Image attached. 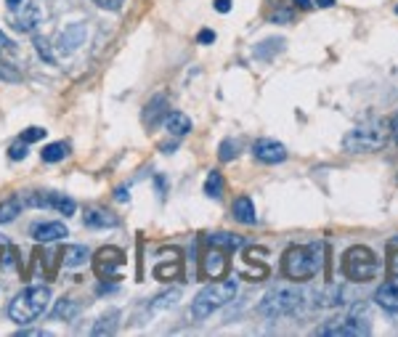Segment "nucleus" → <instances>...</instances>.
<instances>
[{
    "label": "nucleus",
    "mask_w": 398,
    "mask_h": 337,
    "mask_svg": "<svg viewBox=\"0 0 398 337\" xmlns=\"http://www.w3.org/2000/svg\"><path fill=\"white\" fill-rule=\"evenodd\" d=\"M321 266H324V244L321 242L295 244L281 257V271L292 282H308V279H314L318 271H321Z\"/></svg>",
    "instance_id": "obj_1"
},
{
    "label": "nucleus",
    "mask_w": 398,
    "mask_h": 337,
    "mask_svg": "<svg viewBox=\"0 0 398 337\" xmlns=\"http://www.w3.org/2000/svg\"><path fill=\"white\" fill-rule=\"evenodd\" d=\"M388 141H390V122L385 117H371L343 135V149L348 154H369L380 151Z\"/></svg>",
    "instance_id": "obj_2"
},
{
    "label": "nucleus",
    "mask_w": 398,
    "mask_h": 337,
    "mask_svg": "<svg viewBox=\"0 0 398 337\" xmlns=\"http://www.w3.org/2000/svg\"><path fill=\"white\" fill-rule=\"evenodd\" d=\"M48 303H51V290L48 287H43V284L27 287L11 300L8 316H11V322L24 327V324H32L35 319H40L45 313V308H48Z\"/></svg>",
    "instance_id": "obj_3"
},
{
    "label": "nucleus",
    "mask_w": 398,
    "mask_h": 337,
    "mask_svg": "<svg viewBox=\"0 0 398 337\" xmlns=\"http://www.w3.org/2000/svg\"><path fill=\"white\" fill-rule=\"evenodd\" d=\"M237 295V282L234 279H218V282L207 284L202 292H199L194 300H191V316L202 322L212 316L215 310H221L226 303H231Z\"/></svg>",
    "instance_id": "obj_4"
},
{
    "label": "nucleus",
    "mask_w": 398,
    "mask_h": 337,
    "mask_svg": "<svg viewBox=\"0 0 398 337\" xmlns=\"http://www.w3.org/2000/svg\"><path fill=\"white\" fill-rule=\"evenodd\" d=\"M380 271V263H377V255L371 253L369 247L364 244H353L351 250H345L343 255V274L345 279L356 284H367L377 276Z\"/></svg>",
    "instance_id": "obj_5"
},
{
    "label": "nucleus",
    "mask_w": 398,
    "mask_h": 337,
    "mask_svg": "<svg viewBox=\"0 0 398 337\" xmlns=\"http://www.w3.org/2000/svg\"><path fill=\"white\" fill-rule=\"evenodd\" d=\"M305 292H300L297 287H277L258 303V310L263 313L265 319H281L290 316L303 306Z\"/></svg>",
    "instance_id": "obj_6"
},
{
    "label": "nucleus",
    "mask_w": 398,
    "mask_h": 337,
    "mask_svg": "<svg viewBox=\"0 0 398 337\" xmlns=\"http://www.w3.org/2000/svg\"><path fill=\"white\" fill-rule=\"evenodd\" d=\"M358 310L361 306L353 308V313H348V316H340V319H332L327 322L324 327H318L316 335L321 337H361V335H369V324L361 322V316H358Z\"/></svg>",
    "instance_id": "obj_7"
},
{
    "label": "nucleus",
    "mask_w": 398,
    "mask_h": 337,
    "mask_svg": "<svg viewBox=\"0 0 398 337\" xmlns=\"http://www.w3.org/2000/svg\"><path fill=\"white\" fill-rule=\"evenodd\" d=\"M268 250L265 247H247L244 255H242V263H239V276L247 279V282H263L268 276Z\"/></svg>",
    "instance_id": "obj_8"
},
{
    "label": "nucleus",
    "mask_w": 398,
    "mask_h": 337,
    "mask_svg": "<svg viewBox=\"0 0 398 337\" xmlns=\"http://www.w3.org/2000/svg\"><path fill=\"white\" fill-rule=\"evenodd\" d=\"M125 253L119 250V247H101L96 257H93V271H96V276H101V279H119V269L125 266Z\"/></svg>",
    "instance_id": "obj_9"
},
{
    "label": "nucleus",
    "mask_w": 398,
    "mask_h": 337,
    "mask_svg": "<svg viewBox=\"0 0 398 337\" xmlns=\"http://www.w3.org/2000/svg\"><path fill=\"white\" fill-rule=\"evenodd\" d=\"M27 204H32V207H51L56 213H61V216H75V210H78V204L72 197H64V194H56V191H45V194H40V191H32V194H27Z\"/></svg>",
    "instance_id": "obj_10"
},
{
    "label": "nucleus",
    "mask_w": 398,
    "mask_h": 337,
    "mask_svg": "<svg viewBox=\"0 0 398 337\" xmlns=\"http://www.w3.org/2000/svg\"><path fill=\"white\" fill-rule=\"evenodd\" d=\"M252 154H255V160L265 162V165H279L287 160V147L274 138H260V141H255Z\"/></svg>",
    "instance_id": "obj_11"
},
{
    "label": "nucleus",
    "mask_w": 398,
    "mask_h": 337,
    "mask_svg": "<svg viewBox=\"0 0 398 337\" xmlns=\"http://www.w3.org/2000/svg\"><path fill=\"white\" fill-rule=\"evenodd\" d=\"M228 271V257H226V250H218V247H210L205 257H202V274L207 279H223V274Z\"/></svg>",
    "instance_id": "obj_12"
},
{
    "label": "nucleus",
    "mask_w": 398,
    "mask_h": 337,
    "mask_svg": "<svg viewBox=\"0 0 398 337\" xmlns=\"http://www.w3.org/2000/svg\"><path fill=\"white\" fill-rule=\"evenodd\" d=\"M168 112H170V101H168L165 96H154V98H149V104L144 107L141 122H144L149 130H154L159 122H165Z\"/></svg>",
    "instance_id": "obj_13"
},
{
    "label": "nucleus",
    "mask_w": 398,
    "mask_h": 337,
    "mask_svg": "<svg viewBox=\"0 0 398 337\" xmlns=\"http://www.w3.org/2000/svg\"><path fill=\"white\" fill-rule=\"evenodd\" d=\"M32 239L35 242H59V239H64V237H69V231H66V226L61 223V220H43V223H35L32 226Z\"/></svg>",
    "instance_id": "obj_14"
},
{
    "label": "nucleus",
    "mask_w": 398,
    "mask_h": 337,
    "mask_svg": "<svg viewBox=\"0 0 398 337\" xmlns=\"http://www.w3.org/2000/svg\"><path fill=\"white\" fill-rule=\"evenodd\" d=\"M82 43H85V24H69V27L59 35V45H56V48H59V54L69 56V54H75Z\"/></svg>",
    "instance_id": "obj_15"
},
{
    "label": "nucleus",
    "mask_w": 398,
    "mask_h": 337,
    "mask_svg": "<svg viewBox=\"0 0 398 337\" xmlns=\"http://www.w3.org/2000/svg\"><path fill=\"white\" fill-rule=\"evenodd\" d=\"M82 223L88 229H117L119 226V218L109 210H101V207H93V210H85L82 216Z\"/></svg>",
    "instance_id": "obj_16"
},
{
    "label": "nucleus",
    "mask_w": 398,
    "mask_h": 337,
    "mask_svg": "<svg viewBox=\"0 0 398 337\" xmlns=\"http://www.w3.org/2000/svg\"><path fill=\"white\" fill-rule=\"evenodd\" d=\"M170 260H159L157 266H154V279H159V282H170V279H178L181 276V257H178V250H170Z\"/></svg>",
    "instance_id": "obj_17"
},
{
    "label": "nucleus",
    "mask_w": 398,
    "mask_h": 337,
    "mask_svg": "<svg viewBox=\"0 0 398 337\" xmlns=\"http://www.w3.org/2000/svg\"><path fill=\"white\" fill-rule=\"evenodd\" d=\"M231 216L242 226H255L258 223V213H255V202L250 197H239L237 202L231 204Z\"/></svg>",
    "instance_id": "obj_18"
},
{
    "label": "nucleus",
    "mask_w": 398,
    "mask_h": 337,
    "mask_svg": "<svg viewBox=\"0 0 398 337\" xmlns=\"http://www.w3.org/2000/svg\"><path fill=\"white\" fill-rule=\"evenodd\" d=\"M374 300H377L380 308L390 310V313H398V284H393L390 279L383 282L377 287V292H374Z\"/></svg>",
    "instance_id": "obj_19"
},
{
    "label": "nucleus",
    "mask_w": 398,
    "mask_h": 337,
    "mask_svg": "<svg viewBox=\"0 0 398 337\" xmlns=\"http://www.w3.org/2000/svg\"><path fill=\"white\" fill-rule=\"evenodd\" d=\"M205 244H207V247L226 250V253H234V250H239V247H244V239H242V237H237V234L215 231V234H207V237H205Z\"/></svg>",
    "instance_id": "obj_20"
},
{
    "label": "nucleus",
    "mask_w": 398,
    "mask_h": 337,
    "mask_svg": "<svg viewBox=\"0 0 398 337\" xmlns=\"http://www.w3.org/2000/svg\"><path fill=\"white\" fill-rule=\"evenodd\" d=\"M314 297H316V300H314V306H316V308H332V306L345 303L343 300L345 292L340 290V284H327V287H321Z\"/></svg>",
    "instance_id": "obj_21"
},
{
    "label": "nucleus",
    "mask_w": 398,
    "mask_h": 337,
    "mask_svg": "<svg viewBox=\"0 0 398 337\" xmlns=\"http://www.w3.org/2000/svg\"><path fill=\"white\" fill-rule=\"evenodd\" d=\"M165 128H168V133H170L172 138H184V135L191 133V120L186 117L184 112H168Z\"/></svg>",
    "instance_id": "obj_22"
},
{
    "label": "nucleus",
    "mask_w": 398,
    "mask_h": 337,
    "mask_svg": "<svg viewBox=\"0 0 398 337\" xmlns=\"http://www.w3.org/2000/svg\"><path fill=\"white\" fill-rule=\"evenodd\" d=\"M88 257H91V250L85 244H66L64 253H61V263H64L66 269H78Z\"/></svg>",
    "instance_id": "obj_23"
},
{
    "label": "nucleus",
    "mask_w": 398,
    "mask_h": 337,
    "mask_svg": "<svg viewBox=\"0 0 398 337\" xmlns=\"http://www.w3.org/2000/svg\"><path fill=\"white\" fill-rule=\"evenodd\" d=\"M38 24H40V6L38 3H29L24 11H22V16L13 22V29L16 32H32Z\"/></svg>",
    "instance_id": "obj_24"
},
{
    "label": "nucleus",
    "mask_w": 398,
    "mask_h": 337,
    "mask_svg": "<svg viewBox=\"0 0 398 337\" xmlns=\"http://www.w3.org/2000/svg\"><path fill=\"white\" fill-rule=\"evenodd\" d=\"M80 308H82V303H80L78 297H61V300L56 303V308H53V319L72 322V319L80 313Z\"/></svg>",
    "instance_id": "obj_25"
},
{
    "label": "nucleus",
    "mask_w": 398,
    "mask_h": 337,
    "mask_svg": "<svg viewBox=\"0 0 398 337\" xmlns=\"http://www.w3.org/2000/svg\"><path fill=\"white\" fill-rule=\"evenodd\" d=\"M22 207H24V202H22V197H16V194H11V197H6V200L0 202V223L6 226V223H11V220H16V216L22 213Z\"/></svg>",
    "instance_id": "obj_26"
},
{
    "label": "nucleus",
    "mask_w": 398,
    "mask_h": 337,
    "mask_svg": "<svg viewBox=\"0 0 398 337\" xmlns=\"http://www.w3.org/2000/svg\"><path fill=\"white\" fill-rule=\"evenodd\" d=\"M117 319H119V310H109V313H104L98 322L93 324V335L96 337L115 335V332H117Z\"/></svg>",
    "instance_id": "obj_27"
},
{
    "label": "nucleus",
    "mask_w": 398,
    "mask_h": 337,
    "mask_svg": "<svg viewBox=\"0 0 398 337\" xmlns=\"http://www.w3.org/2000/svg\"><path fill=\"white\" fill-rule=\"evenodd\" d=\"M69 154V144L66 141H53V144H48V147H43V151H40V160L43 162H61Z\"/></svg>",
    "instance_id": "obj_28"
},
{
    "label": "nucleus",
    "mask_w": 398,
    "mask_h": 337,
    "mask_svg": "<svg viewBox=\"0 0 398 337\" xmlns=\"http://www.w3.org/2000/svg\"><path fill=\"white\" fill-rule=\"evenodd\" d=\"M281 51H284V40L281 38H268L255 48V59H271L274 54H281Z\"/></svg>",
    "instance_id": "obj_29"
},
{
    "label": "nucleus",
    "mask_w": 398,
    "mask_h": 337,
    "mask_svg": "<svg viewBox=\"0 0 398 337\" xmlns=\"http://www.w3.org/2000/svg\"><path fill=\"white\" fill-rule=\"evenodd\" d=\"M205 194L210 197V200H221V194H223V176L221 173H215L212 170L207 181H205Z\"/></svg>",
    "instance_id": "obj_30"
},
{
    "label": "nucleus",
    "mask_w": 398,
    "mask_h": 337,
    "mask_svg": "<svg viewBox=\"0 0 398 337\" xmlns=\"http://www.w3.org/2000/svg\"><path fill=\"white\" fill-rule=\"evenodd\" d=\"M388 279L398 284V239L390 242V257H388Z\"/></svg>",
    "instance_id": "obj_31"
},
{
    "label": "nucleus",
    "mask_w": 398,
    "mask_h": 337,
    "mask_svg": "<svg viewBox=\"0 0 398 337\" xmlns=\"http://www.w3.org/2000/svg\"><path fill=\"white\" fill-rule=\"evenodd\" d=\"M237 154H239V144L234 141V138H226L223 144H221V149H218V157H221V162H231Z\"/></svg>",
    "instance_id": "obj_32"
},
{
    "label": "nucleus",
    "mask_w": 398,
    "mask_h": 337,
    "mask_svg": "<svg viewBox=\"0 0 398 337\" xmlns=\"http://www.w3.org/2000/svg\"><path fill=\"white\" fill-rule=\"evenodd\" d=\"M45 133H48L45 128H38V125H32V128L22 130V135H19V138H22L24 144H35V141H43V138H45Z\"/></svg>",
    "instance_id": "obj_33"
},
{
    "label": "nucleus",
    "mask_w": 398,
    "mask_h": 337,
    "mask_svg": "<svg viewBox=\"0 0 398 337\" xmlns=\"http://www.w3.org/2000/svg\"><path fill=\"white\" fill-rule=\"evenodd\" d=\"M27 154H29V144H24L22 138H19V141H13V144H11V149H8V157H11L13 162L24 160Z\"/></svg>",
    "instance_id": "obj_34"
},
{
    "label": "nucleus",
    "mask_w": 398,
    "mask_h": 337,
    "mask_svg": "<svg viewBox=\"0 0 398 337\" xmlns=\"http://www.w3.org/2000/svg\"><path fill=\"white\" fill-rule=\"evenodd\" d=\"M35 51H38L40 59H45L48 64H53V54H51V43L45 40V38H35Z\"/></svg>",
    "instance_id": "obj_35"
},
{
    "label": "nucleus",
    "mask_w": 398,
    "mask_h": 337,
    "mask_svg": "<svg viewBox=\"0 0 398 337\" xmlns=\"http://www.w3.org/2000/svg\"><path fill=\"white\" fill-rule=\"evenodd\" d=\"M178 297H181V292H178V290H170V292H162V295H159L157 300L152 303V308H165V306H172V303H175Z\"/></svg>",
    "instance_id": "obj_36"
},
{
    "label": "nucleus",
    "mask_w": 398,
    "mask_h": 337,
    "mask_svg": "<svg viewBox=\"0 0 398 337\" xmlns=\"http://www.w3.org/2000/svg\"><path fill=\"white\" fill-rule=\"evenodd\" d=\"M0 80L16 82V80H22V77H19V72H16V69H11V64H0Z\"/></svg>",
    "instance_id": "obj_37"
},
{
    "label": "nucleus",
    "mask_w": 398,
    "mask_h": 337,
    "mask_svg": "<svg viewBox=\"0 0 398 337\" xmlns=\"http://www.w3.org/2000/svg\"><path fill=\"white\" fill-rule=\"evenodd\" d=\"M271 22H274V24H290L292 11L290 8H281V11H277V14H271Z\"/></svg>",
    "instance_id": "obj_38"
},
{
    "label": "nucleus",
    "mask_w": 398,
    "mask_h": 337,
    "mask_svg": "<svg viewBox=\"0 0 398 337\" xmlns=\"http://www.w3.org/2000/svg\"><path fill=\"white\" fill-rule=\"evenodd\" d=\"M98 8H106V11H119L122 8V0H93Z\"/></svg>",
    "instance_id": "obj_39"
},
{
    "label": "nucleus",
    "mask_w": 398,
    "mask_h": 337,
    "mask_svg": "<svg viewBox=\"0 0 398 337\" xmlns=\"http://www.w3.org/2000/svg\"><path fill=\"white\" fill-rule=\"evenodd\" d=\"M154 189H157L159 200H165V194H168V181H165V176H154Z\"/></svg>",
    "instance_id": "obj_40"
},
{
    "label": "nucleus",
    "mask_w": 398,
    "mask_h": 337,
    "mask_svg": "<svg viewBox=\"0 0 398 337\" xmlns=\"http://www.w3.org/2000/svg\"><path fill=\"white\" fill-rule=\"evenodd\" d=\"M197 40L202 43V45H210V43H215V32H212V29H202L197 35Z\"/></svg>",
    "instance_id": "obj_41"
},
{
    "label": "nucleus",
    "mask_w": 398,
    "mask_h": 337,
    "mask_svg": "<svg viewBox=\"0 0 398 337\" xmlns=\"http://www.w3.org/2000/svg\"><path fill=\"white\" fill-rule=\"evenodd\" d=\"M212 6H215L218 14H228L231 11V0H212Z\"/></svg>",
    "instance_id": "obj_42"
},
{
    "label": "nucleus",
    "mask_w": 398,
    "mask_h": 337,
    "mask_svg": "<svg viewBox=\"0 0 398 337\" xmlns=\"http://www.w3.org/2000/svg\"><path fill=\"white\" fill-rule=\"evenodd\" d=\"M128 197H131V194H128L125 186H119V189L115 191V200H117V202H128Z\"/></svg>",
    "instance_id": "obj_43"
},
{
    "label": "nucleus",
    "mask_w": 398,
    "mask_h": 337,
    "mask_svg": "<svg viewBox=\"0 0 398 337\" xmlns=\"http://www.w3.org/2000/svg\"><path fill=\"white\" fill-rule=\"evenodd\" d=\"M292 3H295V8H303V11L314 8V3H311V0H292Z\"/></svg>",
    "instance_id": "obj_44"
},
{
    "label": "nucleus",
    "mask_w": 398,
    "mask_h": 337,
    "mask_svg": "<svg viewBox=\"0 0 398 337\" xmlns=\"http://www.w3.org/2000/svg\"><path fill=\"white\" fill-rule=\"evenodd\" d=\"M3 51H11V40H8V38L0 32V54H3Z\"/></svg>",
    "instance_id": "obj_45"
},
{
    "label": "nucleus",
    "mask_w": 398,
    "mask_h": 337,
    "mask_svg": "<svg viewBox=\"0 0 398 337\" xmlns=\"http://www.w3.org/2000/svg\"><path fill=\"white\" fill-rule=\"evenodd\" d=\"M390 135L396 138V144H398V114L393 117V120H390Z\"/></svg>",
    "instance_id": "obj_46"
},
{
    "label": "nucleus",
    "mask_w": 398,
    "mask_h": 337,
    "mask_svg": "<svg viewBox=\"0 0 398 337\" xmlns=\"http://www.w3.org/2000/svg\"><path fill=\"white\" fill-rule=\"evenodd\" d=\"M314 6H318V8H332L334 0H314Z\"/></svg>",
    "instance_id": "obj_47"
},
{
    "label": "nucleus",
    "mask_w": 398,
    "mask_h": 337,
    "mask_svg": "<svg viewBox=\"0 0 398 337\" xmlns=\"http://www.w3.org/2000/svg\"><path fill=\"white\" fill-rule=\"evenodd\" d=\"M19 335H35V337H43V335H48V332H40V329H22Z\"/></svg>",
    "instance_id": "obj_48"
},
{
    "label": "nucleus",
    "mask_w": 398,
    "mask_h": 337,
    "mask_svg": "<svg viewBox=\"0 0 398 337\" xmlns=\"http://www.w3.org/2000/svg\"><path fill=\"white\" fill-rule=\"evenodd\" d=\"M6 3H8V8L16 11V8H22V3H24V0H6Z\"/></svg>",
    "instance_id": "obj_49"
},
{
    "label": "nucleus",
    "mask_w": 398,
    "mask_h": 337,
    "mask_svg": "<svg viewBox=\"0 0 398 337\" xmlns=\"http://www.w3.org/2000/svg\"><path fill=\"white\" fill-rule=\"evenodd\" d=\"M162 151H165V154H172V149H175V144H162Z\"/></svg>",
    "instance_id": "obj_50"
},
{
    "label": "nucleus",
    "mask_w": 398,
    "mask_h": 337,
    "mask_svg": "<svg viewBox=\"0 0 398 337\" xmlns=\"http://www.w3.org/2000/svg\"><path fill=\"white\" fill-rule=\"evenodd\" d=\"M396 14H398V6H396Z\"/></svg>",
    "instance_id": "obj_51"
}]
</instances>
